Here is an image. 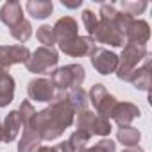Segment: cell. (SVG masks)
<instances>
[{
  "mask_svg": "<svg viewBox=\"0 0 152 152\" xmlns=\"http://www.w3.org/2000/svg\"><path fill=\"white\" fill-rule=\"evenodd\" d=\"M39 143H41V138H39L36 127L23 129V134L18 143V152H36L39 148Z\"/></svg>",
  "mask_w": 152,
  "mask_h": 152,
  "instance_id": "obj_20",
  "label": "cell"
},
{
  "mask_svg": "<svg viewBox=\"0 0 152 152\" xmlns=\"http://www.w3.org/2000/svg\"><path fill=\"white\" fill-rule=\"evenodd\" d=\"M116 140H118L122 145H125L127 148H134V147H138V143H140V140H141V134H140V131H138L136 127L127 125V127H120V129H118Z\"/></svg>",
  "mask_w": 152,
  "mask_h": 152,
  "instance_id": "obj_21",
  "label": "cell"
},
{
  "mask_svg": "<svg viewBox=\"0 0 152 152\" xmlns=\"http://www.w3.org/2000/svg\"><path fill=\"white\" fill-rule=\"evenodd\" d=\"M9 32H11V36H13L16 41L25 43V41L32 36V25H31L29 20H22L18 25H15L13 29H9Z\"/></svg>",
  "mask_w": 152,
  "mask_h": 152,
  "instance_id": "obj_25",
  "label": "cell"
},
{
  "mask_svg": "<svg viewBox=\"0 0 152 152\" xmlns=\"http://www.w3.org/2000/svg\"><path fill=\"white\" fill-rule=\"evenodd\" d=\"M64 7H70V9H75V7H81V4H83V0H77V2H66V0H63L61 2Z\"/></svg>",
  "mask_w": 152,
  "mask_h": 152,
  "instance_id": "obj_31",
  "label": "cell"
},
{
  "mask_svg": "<svg viewBox=\"0 0 152 152\" xmlns=\"http://www.w3.org/2000/svg\"><path fill=\"white\" fill-rule=\"evenodd\" d=\"M79 31V25L72 16H63L54 23V34H56V43H63L68 39H73Z\"/></svg>",
  "mask_w": 152,
  "mask_h": 152,
  "instance_id": "obj_11",
  "label": "cell"
},
{
  "mask_svg": "<svg viewBox=\"0 0 152 152\" xmlns=\"http://www.w3.org/2000/svg\"><path fill=\"white\" fill-rule=\"evenodd\" d=\"M138 116H140V109L132 102H118L113 109V115H111V118L118 124V127L131 125V122Z\"/></svg>",
  "mask_w": 152,
  "mask_h": 152,
  "instance_id": "obj_12",
  "label": "cell"
},
{
  "mask_svg": "<svg viewBox=\"0 0 152 152\" xmlns=\"http://www.w3.org/2000/svg\"><path fill=\"white\" fill-rule=\"evenodd\" d=\"M0 20H2L9 29H13L15 25H18L23 18V9H22V4L16 2V0H9L2 6L0 9Z\"/></svg>",
  "mask_w": 152,
  "mask_h": 152,
  "instance_id": "obj_14",
  "label": "cell"
},
{
  "mask_svg": "<svg viewBox=\"0 0 152 152\" xmlns=\"http://www.w3.org/2000/svg\"><path fill=\"white\" fill-rule=\"evenodd\" d=\"M148 56V50L145 45H132V43H125L122 56H118V66H116V77L120 81H131L134 70L138 68V64Z\"/></svg>",
  "mask_w": 152,
  "mask_h": 152,
  "instance_id": "obj_2",
  "label": "cell"
},
{
  "mask_svg": "<svg viewBox=\"0 0 152 152\" xmlns=\"http://www.w3.org/2000/svg\"><path fill=\"white\" fill-rule=\"evenodd\" d=\"M18 116H20V124H22V127H23V129L34 127V120H36V109H34V106H32L29 100H23V102L20 104Z\"/></svg>",
  "mask_w": 152,
  "mask_h": 152,
  "instance_id": "obj_23",
  "label": "cell"
},
{
  "mask_svg": "<svg viewBox=\"0 0 152 152\" xmlns=\"http://www.w3.org/2000/svg\"><path fill=\"white\" fill-rule=\"evenodd\" d=\"M90 138H91V134H88L84 131H75V132H72V136L66 141L59 143L56 148H57V152H81L90 143Z\"/></svg>",
  "mask_w": 152,
  "mask_h": 152,
  "instance_id": "obj_15",
  "label": "cell"
},
{
  "mask_svg": "<svg viewBox=\"0 0 152 152\" xmlns=\"http://www.w3.org/2000/svg\"><path fill=\"white\" fill-rule=\"evenodd\" d=\"M0 141H2V122H0Z\"/></svg>",
  "mask_w": 152,
  "mask_h": 152,
  "instance_id": "obj_34",
  "label": "cell"
},
{
  "mask_svg": "<svg viewBox=\"0 0 152 152\" xmlns=\"http://www.w3.org/2000/svg\"><path fill=\"white\" fill-rule=\"evenodd\" d=\"M27 95L31 100L34 102H52L54 99V86L48 79H43V77H38V79H32L29 81L27 84Z\"/></svg>",
  "mask_w": 152,
  "mask_h": 152,
  "instance_id": "obj_10",
  "label": "cell"
},
{
  "mask_svg": "<svg viewBox=\"0 0 152 152\" xmlns=\"http://www.w3.org/2000/svg\"><path fill=\"white\" fill-rule=\"evenodd\" d=\"M86 79V70L81 64H68L50 72V83L54 88L64 91L72 88H81Z\"/></svg>",
  "mask_w": 152,
  "mask_h": 152,
  "instance_id": "obj_3",
  "label": "cell"
},
{
  "mask_svg": "<svg viewBox=\"0 0 152 152\" xmlns=\"http://www.w3.org/2000/svg\"><path fill=\"white\" fill-rule=\"evenodd\" d=\"M90 59H91V64L93 68L102 73V75H109L113 72H116V66H118V56L104 47H95V50L90 54Z\"/></svg>",
  "mask_w": 152,
  "mask_h": 152,
  "instance_id": "obj_8",
  "label": "cell"
},
{
  "mask_svg": "<svg viewBox=\"0 0 152 152\" xmlns=\"http://www.w3.org/2000/svg\"><path fill=\"white\" fill-rule=\"evenodd\" d=\"M68 100H70V104H72L75 115L88 109V102H90V100H88V93L83 90V86H81V88H72L70 93H68Z\"/></svg>",
  "mask_w": 152,
  "mask_h": 152,
  "instance_id": "obj_22",
  "label": "cell"
},
{
  "mask_svg": "<svg viewBox=\"0 0 152 152\" xmlns=\"http://www.w3.org/2000/svg\"><path fill=\"white\" fill-rule=\"evenodd\" d=\"M36 38H38L39 43H43L41 47L54 48V45H56V34H54V27L52 25H41V27H38Z\"/></svg>",
  "mask_w": 152,
  "mask_h": 152,
  "instance_id": "obj_26",
  "label": "cell"
},
{
  "mask_svg": "<svg viewBox=\"0 0 152 152\" xmlns=\"http://www.w3.org/2000/svg\"><path fill=\"white\" fill-rule=\"evenodd\" d=\"M15 99V79L9 72L0 73V107H6Z\"/></svg>",
  "mask_w": 152,
  "mask_h": 152,
  "instance_id": "obj_18",
  "label": "cell"
},
{
  "mask_svg": "<svg viewBox=\"0 0 152 152\" xmlns=\"http://www.w3.org/2000/svg\"><path fill=\"white\" fill-rule=\"evenodd\" d=\"M129 83H132V86L136 90H141V91H147L150 88V54L143 59V66L141 68L138 66L134 70Z\"/></svg>",
  "mask_w": 152,
  "mask_h": 152,
  "instance_id": "obj_16",
  "label": "cell"
},
{
  "mask_svg": "<svg viewBox=\"0 0 152 152\" xmlns=\"http://www.w3.org/2000/svg\"><path fill=\"white\" fill-rule=\"evenodd\" d=\"M20 129H22V124H20L18 111H9V115L4 118V124H2V141L11 143L13 140H16Z\"/></svg>",
  "mask_w": 152,
  "mask_h": 152,
  "instance_id": "obj_17",
  "label": "cell"
},
{
  "mask_svg": "<svg viewBox=\"0 0 152 152\" xmlns=\"http://www.w3.org/2000/svg\"><path fill=\"white\" fill-rule=\"evenodd\" d=\"M150 38V29L145 20H132L125 31V41L132 45H145Z\"/></svg>",
  "mask_w": 152,
  "mask_h": 152,
  "instance_id": "obj_13",
  "label": "cell"
},
{
  "mask_svg": "<svg viewBox=\"0 0 152 152\" xmlns=\"http://www.w3.org/2000/svg\"><path fill=\"white\" fill-rule=\"evenodd\" d=\"M88 100L93 104L97 115L104 116V118H111L115 106L118 104V100L106 90L104 84H93L90 93H88Z\"/></svg>",
  "mask_w": 152,
  "mask_h": 152,
  "instance_id": "obj_5",
  "label": "cell"
},
{
  "mask_svg": "<svg viewBox=\"0 0 152 152\" xmlns=\"http://www.w3.org/2000/svg\"><path fill=\"white\" fill-rule=\"evenodd\" d=\"M2 72H7V70H6V68H2V66H0V73H2Z\"/></svg>",
  "mask_w": 152,
  "mask_h": 152,
  "instance_id": "obj_35",
  "label": "cell"
},
{
  "mask_svg": "<svg viewBox=\"0 0 152 152\" xmlns=\"http://www.w3.org/2000/svg\"><path fill=\"white\" fill-rule=\"evenodd\" d=\"M83 23H84V27H86L88 34L91 36V34L95 32V29H97L99 16H97L93 11H90V9H84V11H83Z\"/></svg>",
  "mask_w": 152,
  "mask_h": 152,
  "instance_id": "obj_30",
  "label": "cell"
},
{
  "mask_svg": "<svg viewBox=\"0 0 152 152\" xmlns=\"http://www.w3.org/2000/svg\"><path fill=\"white\" fill-rule=\"evenodd\" d=\"M147 2H127V0H124V2L120 4V7H122V11L124 13H127L129 16H136V15H141L145 9H147Z\"/></svg>",
  "mask_w": 152,
  "mask_h": 152,
  "instance_id": "obj_29",
  "label": "cell"
},
{
  "mask_svg": "<svg viewBox=\"0 0 152 152\" xmlns=\"http://www.w3.org/2000/svg\"><path fill=\"white\" fill-rule=\"evenodd\" d=\"M122 152H143L140 147H134V148H125V150H122Z\"/></svg>",
  "mask_w": 152,
  "mask_h": 152,
  "instance_id": "obj_33",
  "label": "cell"
},
{
  "mask_svg": "<svg viewBox=\"0 0 152 152\" xmlns=\"http://www.w3.org/2000/svg\"><path fill=\"white\" fill-rule=\"evenodd\" d=\"M81 152H116V143L109 138H104L93 147H84Z\"/></svg>",
  "mask_w": 152,
  "mask_h": 152,
  "instance_id": "obj_28",
  "label": "cell"
},
{
  "mask_svg": "<svg viewBox=\"0 0 152 152\" xmlns=\"http://www.w3.org/2000/svg\"><path fill=\"white\" fill-rule=\"evenodd\" d=\"M36 152H57V148L56 147H39Z\"/></svg>",
  "mask_w": 152,
  "mask_h": 152,
  "instance_id": "obj_32",
  "label": "cell"
},
{
  "mask_svg": "<svg viewBox=\"0 0 152 152\" xmlns=\"http://www.w3.org/2000/svg\"><path fill=\"white\" fill-rule=\"evenodd\" d=\"M25 9L27 13L36 18V20H45L52 15L54 11V4L50 2V0H29V2L25 4Z\"/></svg>",
  "mask_w": 152,
  "mask_h": 152,
  "instance_id": "obj_19",
  "label": "cell"
},
{
  "mask_svg": "<svg viewBox=\"0 0 152 152\" xmlns=\"http://www.w3.org/2000/svg\"><path fill=\"white\" fill-rule=\"evenodd\" d=\"M31 57V50L23 45H0V66L9 70L13 64H25Z\"/></svg>",
  "mask_w": 152,
  "mask_h": 152,
  "instance_id": "obj_9",
  "label": "cell"
},
{
  "mask_svg": "<svg viewBox=\"0 0 152 152\" xmlns=\"http://www.w3.org/2000/svg\"><path fill=\"white\" fill-rule=\"evenodd\" d=\"M113 131V125L109 122V118H104L100 115H95L91 120V127H90V134H97V136H109V132Z\"/></svg>",
  "mask_w": 152,
  "mask_h": 152,
  "instance_id": "obj_24",
  "label": "cell"
},
{
  "mask_svg": "<svg viewBox=\"0 0 152 152\" xmlns=\"http://www.w3.org/2000/svg\"><path fill=\"white\" fill-rule=\"evenodd\" d=\"M95 113H91L90 109L77 113V118H75V125H77V131H84L90 134V127H91V120H93Z\"/></svg>",
  "mask_w": 152,
  "mask_h": 152,
  "instance_id": "obj_27",
  "label": "cell"
},
{
  "mask_svg": "<svg viewBox=\"0 0 152 152\" xmlns=\"http://www.w3.org/2000/svg\"><path fill=\"white\" fill-rule=\"evenodd\" d=\"M73 116H75V111L68 100V93L61 91L54 95L52 104L48 107L36 113L34 127L41 141H52L59 138L64 132V129H68L73 124Z\"/></svg>",
  "mask_w": 152,
  "mask_h": 152,
  "instance_id": "obj_1",
  "label": "cell"
},
{
  "mask_svg": "<svg viewBox=\"0 0 152 152\" xmlns=\"http://www.w3.org/2000/svg\"><path fill=\"white\" fill-rule=\"evenodd\" d=\"M57 47L63 54H66L70 57H84V56H90L97 45L91 36H75L73 39L57 43Z\"/></svg>",
  "mask_w": 152,
  "mask_h": 152,
  "instance_id": "obj_7",
  "label": "cell"
},
{
  "mask_svg": "<svg viewBox=\"0 0 152 152\" xmlns=\"http://www.w3.org/2000/svg\"><path fill=\"white\" fill-rule=\"evenodd\" d=\"M57 61H59V54L56 48L39 47L31 54L25 66L31 73H50V70L57 64Z\"/></svg>",
  "mask_w": 152,
  "mask_h": 152,
  "instance_id": "obj_4",
  "label": "cell"
},
{
  "mask_svg": "<svg viewBox=\"0 0 152 152\" xmlns=\"http://www.w3.org/2000/svg\"><path fill=\"white\" fill-rule=\"evenodd\" d=\"M91 38L95 39V43H104V45H111V47H124V43H125V36L120 32V29L115 25V22L100 20V18H99L97 29L91 34Z\"/></svg>",
  "mask_w": 152,
  "mask_h": 152,
  "instance_id": "obj_6",
  "label": "cell"
}]
</instances>
